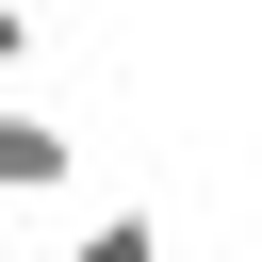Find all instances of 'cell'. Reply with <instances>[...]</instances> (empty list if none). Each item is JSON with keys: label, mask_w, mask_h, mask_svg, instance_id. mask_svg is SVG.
Segmentation results:
<instances>
[{"label": "cell", "mask_w": 262, "mask_h": 262, "mask_svg": "<svg viewBox=\"0 0 262 262\" xmlns=\"http://www.w3.org/2000/svg\"><path fill=\"white\" fill-rule=\"evenodd\" d=\"M66 180H82V131L33 115V98H0V196H66Z\"/></svg>", "instance_id": "cell-1"}, {"label": "cell", "mask_w": 262, "mask_h": 262, "mask_svg": "<svg viewBox=\"0 0 262 262\" xmlns=\"http://www.w3.org/2000/svg\"><path fill=\"white\" fill-rule=\"evenodd\" d=\"M49 262H164V213H147V196H115V213H82Z\"/></svg>", "instance_id": "cell-2"}, {"label": "cell", "mask_w": 262, "mask_h": 262, "mask_svg": "<svg viewBox=\"0 0 262 262\" xmlns=\"http://www.w3.org/2000/svg\"><path fill=\"white\" fill-rule=\"evenodd\" d=\"M16 66H33V0H0V82H16Z\"/></svg>", "instance_id": "cell-3"}]
</instances>
